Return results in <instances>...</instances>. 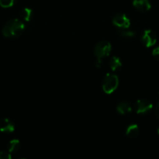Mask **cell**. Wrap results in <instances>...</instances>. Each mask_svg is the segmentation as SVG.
<instances>
[{
    "instance_id": "cell-1",
    "label": "cell",
    "mask_w": 159,
    "mask_h": 159,
    "mask_svg": "<svg viewBox=\"0 0 159 159\" xmlns=\"http://www.w3.org/2000/svg\"><path fill=\"white\" fill-rule=\"evenodd\" d=\"M24 30L25 24L21 20L18 19H12L4 25L2 32L4 37L14 38L21 35Z\"/></svg>"
},
{
    "instance_id": "cell-2",
    "label": "cell",
    "mask_w": 159,
    "mask_h": 159,
    "mask_svg": "<svg viewBox=\"0 0 159 159\" xmlns=\"http://www.w3.org/2000/svg\"><path fill=\"white\" fill-rule=\"evenodd\" d=\"M118 85V78L116 75L107 73L102 82V89L106 94H112Z\"/></svg>"
},
{
    "instance_id": "cell-3",
    "label": "cell",
    "mask_w": 159,
    "mask_h": 159,
    "mask_svg": "<svg viewBox=\"0 0 159 159\" xmlns=\"http://www.w3.org/2000/svg\"><path fill=\"white\" fill-rule=\"evenodd\" d=\"M112 51V45L108 41L106 40H102V41L98 42L94 47V55L96 58L101 59L104 57H108Z\"/></svg>"
},
{
    "instance_id": "cell-4",
    "label": "cell",
    "mask_w": 159,
    "mask_h": 159,
    "mask_svg": "<svg viewBox=\"0 0 159 159\" xmlns=\"http://www.w3.org/2000/svg\"><path fill=\"white\" fill-rule=\"evenodd\" d=\"M141 42L146 48L153 47L157 42V36L151 30H145L141 35Z\"/></svg>"
},
{
    "instance_id": "cell-5",
    "label": "cell",
    "mask_w": 159,
    "mask_h": 159,
    "mask_svg": "<svg viewBox=\"0 0 159 159\" xmlns=\"http://www.w3.org/2000/svg\"><path fill=\"white\" fill-rule=\"evenodd\" d=\"M112 23L118 29L129 28L130 26V20L124 13L115 14L112 18Z\"/></svg>"
},
{
    "instance_id": "cell-6",
    "label": "cell",
    "mask_w": 159,
    "mask_h": 159,
    "mask_svg": "<svg viewBox=\"0 0 159 159\" xmlns=\"http://www.w3.org/2000/svg\"><path fill=\"white\" fill-rule=\"evenodd\" d=\"M135 110L137 114H146L153 108V105L147 99H139L135 103Z\"/></svg>"
},
{
    "instance_id": "cell-7",
    "label": "cell",
    "mask_w": 159,
    "mask_h": 159,
    "mask_svg": "<svg viewBox=\"0 0 159 159\" xmlns=\"http://www.w3.org/2000/svg\"><path fill=\"white\" fill-rule=\"evenodd\" d=\"M132 6L140 12H147L151 8V4L149 0H133Z\"/></svg>"
},
{
    "instance_id": "cell-8",
    "label": "cell",
    "mask_w": 159,
    "mask_h": 159,
    "mask_svg": "<svg viewBox=\"0 0 159 159\" xmlns=\"http://www.w3.org/2000/svg\"><path fill=\"white\" fill-rule=\"evenodd\" d=\"M14 130H15V126L10 120L4 118L0 120V131L4 133H12Z\"/></svg>"
},
{
    "instance_id": "cell-9",
    "label": "cell",
    "mask_w": 159,
    "mask_h": 159,
    "mask_svg": "<svg viewBox=\"0 0 159 159\" xmlns=\"http://www.w3.org/2000/svg\"><path fill=\"white\" fill-rule=\"evenodd\" d=\"M116 110L120 114L125 115L132 111V107H131L130 103L124 101V102H121L118 104L116 107Z\"/></svg>"
},
{
    "instance_id": "cell-10",
    "label": "cell",
    "mask_w": 159,
    "mask_h": 159,
    "mask_svg": "<svg viewBox=\"0 0 159 159\" xmlns=\"http://www.w3.org/2000/svg\"><path fill=\"white\" fill-rule=\"evenodd\" d=\"M122 65L123 64H122L119 57H116V56H113L111 57L110 61H109V66L112 71H118V70L121 69Z\"/></svg>"
},
{
    "instance_id": "cell-11",
    "label": "cell",
    "mask_w": 159,
    "mask_h": 159,
    "mask_svg": "<svg viewBox=\"0 0 159 159\" xmlns=\"http://www.w3.org/2000/svg\"><path fill=\"white\" fill-rule=\"evenodd\" d=\"M139 131V127L137 124H132L129 125L126 128V135L129 138H134L138 135Z\"/></svg>"
},
{
    "instance_id": "cell-12",
    "label": "cell",
    "mask_w": 159,
    "mask_h": 159,
    "mask_svg": "<svg viewBox=\"0 0 159 159\" xmlns=\"http://www.w3.org/2000/svg\"><path fill=\"white\" fill-rule=\"evenodd\" d=\"M20 148V142L19 140L13 139L11 140L7 144V149L8 152L12 153V152H15L18 151Z\"/></svg>"
},
{
    "instance_id": "cell-13",
    "label": "cell",
    "mask_w": 159,
    "mask_h": 159,
    "mask_svg": "<svg viewBox=\"0 0 159 159\" xmlns=\"http://www.w3.org/2000/svg\"><path fill=\"white\" fill-rule=\"evenodd\" d=\"M32 15V9H30V8H24V9H22L20 12V17H21V19L26 22H28L31 20Z\"/></svg>"
},
{
    "instance_id": "cell-14",
    "label": "cell",
    "mask_w": 159,
    "mask_h": 159,
    "mask_svg": "<svg viewBox=\"0 0 159 159\" xmlns=\"http://www.w3.org/2000/svg\"><path fill=\"white\" fill-rule=\"evenodd\" d=\"M118 34L123 37H126V38H131L133 37L136 35L135 31L132 30H129L128 28H125V29H119L118 31Z\"/></svg>"
},
{
    "instance_id": "cell-15",
    "label": "cell",
    "mask_w": 159,
    "mask_h": 159,
    "mask_svg": "<svg viewBox=\"0 0 159 159\" xmlns=\"http://www.w3.org/2000/svg\"><path fill=\"white\" fill-rule=\"evenodd\" d=\"M17 0H0V6L3 8H9L12 6Z\"/></svg>"
},
{
    "instance_id": "cell-16",
    "label": "cell",
    "mask_w": 159,
    "mask_h": 159,
    "mask_svg": "<svg viewBox=\"0 0 159 159\" xmlns=\"http://www.w3.org/2000/svg\"><path fill=\"white\" fill-rule=\"evenodd\" d=\"M0 159H12L10 152L6 151L0 152Z\"/></svg>"
},
{
    "instance_id": "cell-17",
    "label": "cell",
    "mask_w": 159,
    "mask_h": 159,
    "mask_svg": "<svg viewBox=\"0 0 159 159\" xmlns=\"http://www.w3.org/2000/svg\"><path fill=\"white\" fill-rule=\"evenodd\" d=\"M152 55L155 57L157 60L159 61V46L154 48L152 51Z\"/></svg>"
},
{
    "instance_id": "cell-18",
    "label": "cell",
    "mask_w": 159,
    "mask_h": 159,
    "mask_svg": "<svg viewBox=\"0 0 159 159\" xmlns=\"http://www.w3.org/2000/svg\"><path fill=\"white\" fill-rule=\"evenodd\" d=\"M101 63H102V61H101V59L96 58V61H95V66H96L97 68H100L101 65Z\"/></svg>"
},
{
    "instance_id": "cell-19",
    "label": "cell",
    "mask_w": 159,
    "mask_h": 159,
    "mask_svg": "<svg viewBox=\"0 0 159 159\" xmlns=\"http://www.w3.org/2000/svg\"><path fill=\"white\" fill-rule=\"evenodd\" d=\"M155 113H156V116H157V118L159 119V102H158V103L157 104V106H156Z\"/></svg>"
},
{
    "instance_id": "cell-20",
    "label": "cell",
    "mask_w": 159,
    "mask_h": 159,
    "mask_svg": "<svg viewBox=\"0 0 159 159\" xmlns=\"http://www.w3.org/2000/svg\"><path fill=\"white\" fill-rule=\"evenodd\" d=\"M157 134H159V126H158V127H157Z\"/></svg>"
},
{
    "instance_id": "cell-21",
    "label": "cell",
    "mask_w": 159,
    "mask_h": 159,
    "mask_svg": "<svg viewBox=\"0 0 159 159\" xmlns=\"http://www.w3.org/2000/svg\"><path fill=\"white\" fill-rule=\"evenodd\" d=\"M21 159H26V158H21Z\"/></svg>"
}]
</instances>
